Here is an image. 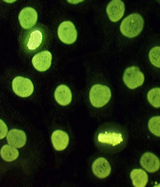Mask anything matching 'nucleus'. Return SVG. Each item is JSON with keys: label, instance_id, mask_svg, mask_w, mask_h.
Returning <instances> with one entry per match:
<instances>
[{"label": "nucleus", "instance_id": "8", "mask_svg": "<svg viewBox=\"0 0 160 187\" xmlns=\"http://www.w3.org/2000/svg\"><path fill=\"white\" fill-rule=\"evenodd\" d=\"M52 59L51 53L48 51H44L35 55L32 58V63L36 69L43 72L50 68Z\"/></svg>", "mask_w": 160, "mask_h": 187}, {"label": "nucleus", "instance_id": "9", "mask_svg": "<svg viewBox=\"0 0 160 187\" xmlns=\"http://www.w3.org/2000/svg\"><path fill=\"white\" fill-rule=\"evenodd\" d=\"M6 139L10 145L17 148L23 147L25 144L27 140L26 134L23 131L14 129L9 131Z\"/></svg>", "mask_w": 160, "mask_h": 187}, {"label": "nucleus", "instance_id": "13", "mask_svg": "<svg viewBox=\"0 0 160 187\" xmlns=\"http://www.w3.org/2000/svg\"><path fill=\"white\" fill-rule=\"evenodd\" d=\"M72 94L70 88L64 84L59 85L56 88L54 97L56 101L60 105L66 106L70 103Z\"/></svg>", "mask_w": 160, "mask_h": 187}, {"label": "nucleus", "instance_id": "17", "mask_svg": "<svg viewBox=\"0 0 160 187\" xmlns=\"http://www.w3.org/2000/svg\"><path fill=\"white\" fill-rule=\"evenodd\" d=\"M42 40V35L39 30H35L32 32L27 44L28 48L31 50L36 49L39 46Z\"/></svg>", "mask_w": 160, "mask_h": 187}, {"label": "nucleus", "instance_id": "20", "mask_svg": "<svg viewBox=\"0 0 160 187\" xmlns=\"http://www.w3.org/2000/svg\"><path fill=\"white\" fill-rule=\"evenodd\" d=\"M160 46H156L152 48L149 53L150 62L154 66L160 67Z\"/></svg>", "mask_w": 160, "mask_h": 187}, {"label": "nucleus", "instance_id": "15", "mask_svg": "<svg viewBox=\"0 0 160 187\" xmlns=\"http://www.w3.org/2000/svg\"><path fill=\"white\" fill-rule=\"evenodd\" d=\"M98 139L99 142L111 144L113 146L119 144L123 140L121 134L108 133L107 131L104 134H99Z\"/></svg>", "mask_w": 160, "mask_h": 187}, {"label": "nucleus", "instance_id": "14", "mask_svg": "<svg viewBox=\"0 0 160 187\" xmlns=\"http://www.w3.org/2000/svg\"><path fill=\"white\" fill-rule=\"evenodd\" d=\"M130 176L133 185L136 187H144L148 182V175L142 169H133L131 172Z\"/></svg>", "mask_w": 160, "mask_h": 187}, {"label": "nucleus", "instance_id": "21", "mask_svg": "<svg viewBox=\"0 0 160 187\" xmlns=\"http://www.w3.org/2000/svg\"><path fill=\"white\" fill-rule=\"evenodd\" d=\"M8 132V128L6 124L0 119V139L4 138Z\"/></svg>", "mask_w": 160, "mask_h": 187}, {"label": "nucleus", "instance_id": "5", "mask_svg": "<svg viewBox=\"0 0 160 187\" xmlns=\"http://www.w3.org/2000/svg\"><path fill=\"white\" fill-rule=\"evenodd\" d=\"M12 88L16 94L22 97L30 96L34 90L33 85L31 80L21 76L17 77L13 79Z\"/></svg>", "mask_w": 160, "mask_h": 187}, {"label": "nucleus", "instance_id": "7", "mask_svg": "<svg viewBox=\"0 0 160 187\" xmlns=\"http://www.w3.org/2000/svg\"><path fill=\"white\" fill-rule=\"evenodd\" d=\"M38 18V14L33 8L28 7L23 9L20 12L19 20L21 26L28 29L32 28L36 24Z\"/></svg>", "mask_w": 160, "mask_h": 187}, {"label": "nucleus", "instance_id": "2", "mask_svg": "<svg viewBox=\"0 0 160 187\" xmlns=\"http://www.w3.org/2000/svg\"><path fill=\"white\" fill-rule=\"evenodd\" d=\"M111 96L110 88L100 84L94 85L89 93V99L92 104L96 108H100L106 104Z\"/></svg>", "mask_w": 160, "mask_h": 187}, {"label": "nucleus", "instance_id": "16", "mask_svg": "<svg viewBox=\"0 0 160 187\" xmlns=\"http://www.w3.org/2000/svg\"><path fill=\"white\" fill-rule=\"evenodd\" d=\"M0 154L4 160L7 162H11L18 158L19 153L18 150L14 147L5 144L1 148Z\"/></svg>", "mask_w": 160, "mask_h": 187}, {"label": "nucleus", "instance_id": "6", "mask_svg": "<svg viewBox=\"0 0 160 187\" xmlns=\"http://www.w3.org/2000/svg\"><path fill=\"white\" fill-rule=\"evenodd\" d=\"M125 9L124 3L120 0H112L108 3L106 9L109 19L113 22H118L122 18Z\"/></svg>", "mask_w": 160, "mask_h": 187}, {"label": "nucleus", "instance_id": "4", "mask_svg": "<svg viewBox=\"0 0 160 187\" xmlns=\"http://www.w3.org/2000/svg\"><path fill=\"white\" fill-rule=\"evenodd\" d=\"M58 37L63 43L71 44L76 40L77 32L73 23L70 21H65L59 25L58 30Z\"/></svg>", "mask_w": 160, "mask_h": 187}, {"label": "nucleus", "instance_id": "3", "mask_svg": "<svg viewBox=\"0 0 160 187\" xmlns=\"http://www.w3.org/2000/svg\"><path fill=\"white\" fill-rule=\"evenodd\" d=\"M143 74L139 68L133 66L127 68L123 76V81L129 88L134 89L142 85L144 81Z\"/></svg>", "mask_w": 160, "mask_h": 187}, {"label": "nucleus", "instance_id": "19", "mask_svg": "<svg viewBox=\"0 0 160 187\" xmlns=\"http://www.w3.org/2000/svg\"><path fill=\"white\" fill-rule=\"evenodd\" d=\"M160 116H154L151 118L149 120L148 127L150 131L154 134L159 137L160 133Z\"/></svg>", "mask_w": 160, "mask_h": 187}, {"label": "nucleus", "instance_id": "11", "mask_svg": "<svg viewBox=\"0 0 160 187\" xmlns=\"http://www.w3.org/2000/svg\"><path fill=\"white\" fill-rule=\"evenodd\" d=\"M140 163L143 168L150 173L156 171L160 167L159 159L154 154L150 152H146L142 155Z\"/></svg>", "mask_w": 160, "mask_h": 187}, {"label": "nucleus", "instance_id": "18", "mask_svg": "<svg viewBox=\"0 0 160 187\" xmlns=\"http://www.w3.org/2000/svg\"><path fill=\"white\" fill-rule=\"evenodd\" d=\"M159 88H155L150 90L147 94V99L149 103L154 107L158 108L160 107Z\"/></svg>", "mask_w": 160, "mask_h": 187}, {"label": "nucleus", "instance_id": "10", "mask_svg": "<svg viewBox=\"0 0 160 187\" xmlns=\"http://www.w3.org/2000/svg\"><path fill=\"white\" fill-rule=\"evenodd\" d=\"M92 171L97 177L104 178L110 174L111 168L109 163L104 158L100 157L96 159L92 165Z\"/></svg>", "mask_w": 160, "mask_h": 187}, {"label": "nucleus", "instance_id": "1", "mask_svg": "<svg viewBox=\"0 0 160 187\" xmlns=\"http://www.w3.org/2000/svg\"><path fill=\"white\" fill-rule=\"evenodd\" d=\"M144 20L138 13L131 14L122 21L120 27L122 33L128 38L138 36L142 31L144 26Z\"/></svg>", "mask_w": 160, "mask_h": 187}, {"label": "nucleus", "instance_id": "12", "mask_svg": "<svg viewBox=\"0 0 160 187\" xmlns=\"http://www.w3.org/2000/svg\"><path fill=\"white\" fill-rule=\"evenodd\" d=\"M53 146L58 151L64 149L67 146L69 140V137L65 132L60 130L54 131L51 136Z\"/></svg>", "mask_w": 160, "mask_h": 187}]
</instances>
